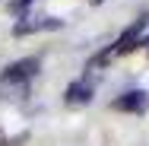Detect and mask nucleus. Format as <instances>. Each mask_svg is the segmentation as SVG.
<instances>
[{
	"instance_id": "f257e3e1",
	"label": "nucleus",
	"mask_w": 149,
	"mask_h": 146,
	"mask_svg": "<svg viewBox=\"0 0 149 146\" xmlns=\"http://www.w3.org/2000/svg\"><path fill=\"white\" fill-rule=\"evenodd\" d=\"M38 57H22V60H13L3 73H0V83H6V86H16V83H26L32 80L35 73H38Z\"/></svg>"
},
{
	"instance_id": "f03ea898",
	"label": "nucleus",
	"mask_w": 149,
	"mask_h": 146,
	"mask_svg": "<svg viewBox=\"0 0 149 146\" xmlns=\"http://www.w3.org/2000/svg\"><path fill=\"white\" fill-rule=\"evenodd\" d=\"M111 108L114 111H127V115H143L149 108V95L143 89H130V92H124V95H118L111 102Z\"/></svg>"
},
{
	"instance_id": "7ed1b4c3",
	"label": "nucleus",
	"mask_w": 149,
	"mask_h": 146,
	"mask_svg": "<svg viewBox=\"0 0 149 146\" xmlns=\"http://www.w3.org/2000/svg\"><path fill=\"white\" fill-rule=\"evenodd\" d=\"M63 22L54 19V16H38V19H19L13 26V35L22 38V35H32V32H41V29H60Z\"/></svg>"
},
{
	"instance_id": "20e7f679",
	"label": "nucleus",
	"mask_w": 149,
	"mask_h": 146,
	"mask_svg": "<svg viewBox=\"0 0 149 146\" xmlns=\"http://www.w3.org/2000/svg\"><path fill=\"white\" fill-rule=\"evenodd\" d=\"M63 102H67V105H89L92 102V83H86V80L70 83L67 92H63Z\"/></svg>"
},
{
	"instance_id": "39448f33",
	"label": "nucleus",
	"mask_w": 149,
	"mask_h": 146,
	"mask_svg": "<svg viewBox=\"0 0 149 146\" xmlns=\"http://www.w3.org/2000/svg\"><path fill=\"white\" fill-rule=\"evenodd\" d=\"M29 3H32V0H10V10H13V13H22Z\"/></svg>"
},
{
	"instance_id": "423d86ee",
	"label": "nucleus",
	"mask_w": 149,
	"mask_h": 146,
	"mask_svg": "<svg viewBox=\"0 0 149 146\" xmlns=\"http://www.w3.org/2000/svg\"><path fill=\"white\" fill-rule=\"evenodd\" d=\"M143 45H146V51H149V38H143ZM143 45H140V48H143Z\"/></svg>"
},
{
	"instance_id": "0eeeda50",
	"label": "nucleus",
	"mask_w": 149,
	"mask_h": 146,
	"mask_svg": "<svg viewBox=\"0 0 149 146\" xmlns=\"http://www.w3.org/2000/svg\"><path fill=\"white\" fill-rule=\"evenodd\" d=\"M89 3H92V6H98V3H102V0H89Z\"/></svg>"
},
{
	"instance_id": "6e6552de",
	"label": "nucleus",
	"mask_w": 149,
	"mask_h": 146,
	"mask_svg": "<svg viewBox=\"0 0 149 146\" xmlns=\"http://www.w3.org/2000/svg\"><path fill=\"white\" fill-rule=\"evenodd\" d=\"M0 143H3V133H0Z\"/></svg>"
}]
</instances>
